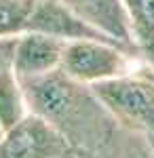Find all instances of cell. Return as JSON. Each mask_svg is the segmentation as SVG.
<instances>
[{"label": "cell", "instance_id": "6da1fadb", "mask_svg": "<svg viewBox=\"0 0 154 158\" xmlns=\"http://www.w3.org/2000/svg\"><path fill=\"white\" fill-rule=\"evenodd\" d=\"M19 80L28 110L51 122L74 152H91L104 146L120 127L91 85L74 80L61 68Z\"/></svg>", "mask_w": 154, "mask_h": 158}, {"label": "cell", "instance_id": "7a4b0ae2", "mask_svg": "<svg viewBox=\"0 0 154 158\" xmlns=\"http://www.w3.org/2000/svg\"><path fill=\"white\" fill-rule=\"evenodd\" d=\"M120 127L154 135V68L146 61L135 72L91 85Z\"/></svg>", "mask_w": 154, "mask_h": 158}, {"label": "cell", "instance_id": "3957f363", "mask_svg": "<svg viewBox=\"0 0 154 158\" xmlns=\"http://www.w3.org/2000/svg\"><path fill=\"white\" fill-rule=\"evenodd\" d=\"M146 59L142 53L104 42V40H72L66 47L61 70L74 80L97 85L116 76H125L142 68Z\"/></svg>", "mask_w": 154, "mask_h": 158}, {"label": "cell", "instance_id": "277c9868", "mask_svg": "<svg viewBox=\"0 0 154 158\" xmlns=\"http://www.w3.org/2000/svg\"><path fill=\"white\" fill-rule=\"evenodd\" d=\"M70 152V141L32 112L0 135V158H61Z\"/></svg>", "mask_w": 154, "mask_h": 158}, {"label": "cell", "instance_id": "5b68a950", "mask_svg": "<svg viewBox=\"0 0 154 158\" xmlns=\"http://www.w3.org/2000/svg\"><path fill=\"white\" fill-rule=\"evenodd\" d=\"M28 30L51 34V36L63 38L68 42H72V40H104V42L118 44L114 38H110L101 30H97L95 25L84 21L72 9H68L61 0H34V6H32L30 17H28L25 32ZM118 47H122V44H118Z\"/></svg>", "mask_w": 154, "mask_h": 158}, {"label": "cell", "instance_id": "8992f818", "mask_svg": "<svg viewBox=\"0 0 154 158\" xmlns=\"http://www.w3.org/2000/svg\"><path fill=\"white\" fill-rule=\"evenodd\" d=\"M68 40L28 30L17 36L13 53V70L19 78H34L59 70Z\"/></svg>", "mask_w": 154, "mask_h": 158}, {"label": "cell", "instance_id": "52a82bcc", "mask_svg": "<svg viewBox=\"0 0 154 158\" xmlns=\"http://www.w3.org/2000/svg\"><path fill=\"white\" fill-rule=\"evenodd\" d=\"M61 2L76 15H80L84 21L114 38L118 44L139 53L122 0H61Z\"/></svg>", "mask_w": 154, "mask_h": 158}, {"label": "cell", "instance_id": "ba28073f", "mask_svg": "<svg viewBox=\"0 0 154 158\" xmlns=\"http://www.w3.org/2000/svg\"><path fill=\"white\" fill-rule=\"evenodd\" d=\"M76 158H154V148L148 135L118 127L104 146L76 152Z\"/></svg>", "mask_w": 154, "mask_h": 158}, {"label": "cell", "instance_id": "9c48e42d", "mask_svg": "<svg viewBox=\"0 0 154 158\" xmlns=\"http://www.w3.org/2000/svg\"><path fill=\"white\" fill-rule=\"evenodd\" d=\"M30 114L25 93L13 65L0 70V129L6 131Z\"/></svg>", "mask_w": 154, "mask_h": 158}, {"label": "cell", "instance_id": "30bf717a", "mask_svg": "<svg viewBox=\"0 0 154 158\" xmlns=\"http://www.w3.org/2000/svg\"><path fill=\"white\" fill-rule=\"evenodd\" d=\"M133 38L143 59L154 68V0H122Z\"/></svg>", "mask_w": 154, "mask_h": 158}, {"label": "cell", "instance_id": "8fae6325", "mask_svg": "<svg viewBox=\"0 0 154 158\" xmlns=\"http://www.w3.org/2000/svg\"><path fill=\"white\" fill-rule=\"evenodd\" d=\"M15 42L17 36H6L0 38V70L13 65V53H15Z\"/></svg>", "mask_w": 154, "mask_h": 158}, {"label": "cell", "instance_id": "7c38bea8", "mask_svg": "<svg viewBox=\"0 0 154 158\" xmlns=\"http://www.w3.org/2000/svg\"><path fill=\"white\" fill-rule=\"evenodd\" d=\"M61 158H76V152H70V154H66V156H61Z\"/></svg>", "mask_w": 154, "mask_h": 158}, {"label": "cell", "instance_id": "4fadbf2b", "mask_svg": "<svg viewBox=\"0 0 154 158\" xmlns=\"http://www.w3.org/2000/svg\"><path fill=\"white\" fill-rule=\"evenodd\" d=\"M150 137V141H152V148H154V135H148Z\"/></svg>", "mask_w": 154, "mask_h": 158}, {"label": "cell", "instance_id": "5bb4252c", "mask_svg": "<svg viewBox=\"0 0 154 158\" xmlns=\"http://www.w3.org/2000/svg\"><path fill=\"white\" fill-rule=\"evenodd\" d=\"M0 135H2V129H0Z\"/></svg>", "mask_w": 154, "mask_h": 158}]
</instances>
